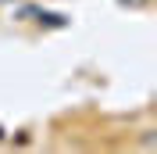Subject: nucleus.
Masks as SVG:
<instances>
[{"label": "nucleus", "mask_w": 157, "mask_h": 154, "mask_svg": "<svg viewBox=\"0 0 157 154\" xmlns=\"http://www.w3.org/2000/svg\"><path fill=\"white\" fill-rule=\"evenodd\" d=\"M118 4H125V7H147L150 0H118Z\"/></svg>", "instance_id": "1"}, {"label": "nucleus", "mask_w": 157, "mask_h": 154, "mask_svg": "<svg viewBox=\"0 0 157 154\" xmlns=\"http://www.w3.org/2000/svg\"><path fill=\"white\" fill-rule=\"evenodd\" d=\"M7 4H21V0H0V7H7Z\"/></svg>", "instance_id": "2"}]
</instances>
